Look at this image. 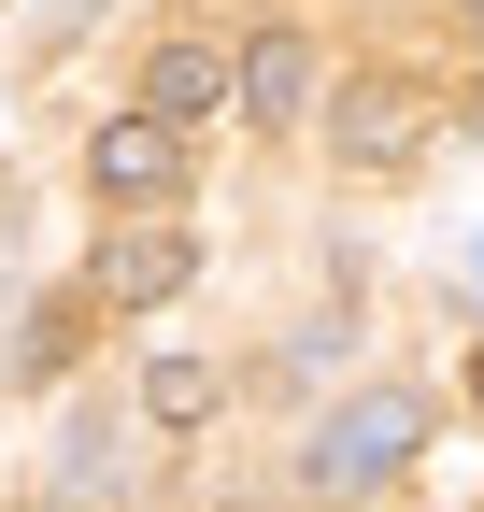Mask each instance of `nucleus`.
I'll return each instance as SVG.
<instances>
[{
	"instance_id": "39448f33",
	"label": "nucleus",
	"mask_w": 484,
	"mask_h": 512,
	"mask_svg": "<svg viewBox=\"0 0 484 512\" xmlns=\"http://www.w3.org/2000/svg\"><path fill=\"white\" fill-rule=\"evenodd\" d=\"M228 86H242V114H271V128H285L299 100H314V43H299V29H257V43H242V72H228Z\"/></svg>"
},
{
	"instance_id": "7ed1b4c3",
	"label": "nucleus",
	"mask_w": 484,
	"mask_h": 512,
	"mask_svg": "<svg viewBox=\"0 0 484 512\" xmlns=\"http://www.w3.org/2000/svg\"><path fill=\"white\" fill-rule=\"evenodd\" d=\"M328 128H342V157H356V171H399L413 143H428V86H399V72H356V86L328 100Z\"/></svg>"
},
{
	"instance_id": "f257e3e1",
	"label": "nucleus",
	"mask_w": 484,
	"mask_h": 512,
	"mask_svg": "<svg viewBox=\"0 0 484 512\" xmlns=\"http://www.w3.org/2000/svg\"><path fill=\"white\" fill-rule=\"evenodd\" d=\"M413 441H428V399H413V384H371V399H342L314 441H299V484L314 498H371V484L413 470Z\"/></svg>"
},
{
	"instance_id": "20e7f679",
	"label": "nucleus",
	"mask_w": 484,
	"mask_h": 512,
	"mask_svg": "<svg viewBox=\"0 0 484 512\" xmlns=\"http://www.w3.org/2000/svg\"><path fill=\"white\" fill-rule=\"evenodd\" d=\"M86 185H100V200H171V185H186V128H171V114H114L86 143Z\"/></svg>"
},
{
	"instance_id": "6e6552de",
	"label": "nucleus",
	"mask_w": 484,
	"mask_h": 512,
	"mask_svg": "<svg viewBox=\"0 0 484 512\" xmlns=\"http://www.w3.org/2000/svg\"><path fill=\"white\" fill-rule=\"evenodd\" d=\"M57 484H72V498H114V427H72V456H57Z\"/></svg>"
},
{
	"instance_id": "1a4fd4ad",
	"label": "nucleus",
	"mask_w": 484,
	"mask_h": 512,
	"mask_svg": "<svg viewBox=\"0 0 484 512\" xmlns=\"http://www.w3.org/2000/svg\"><path fill=\"white\" fill-rule=\"evenodd\" d=\"M72 342H86V328H72V313H57V299H43V313H29V328H15V370H57V356H72Z\"/></svg>"
},
{
	"instance_id": "9d476101",
	"label": "nucleus",
	"mask_w": 484,
	"mask_h": 512,
	"mask_svg": "<svg viewBox=\"0 0 484 512\" xmlns=\"http://www.w3.org/2000/svg\"><path fill=\"white\" fill-rule=\"evenodd\" d=\"M470 299H484V242H470Z\"/></svg>"
},
{
	"instance_id": "9b49d317",
	"label": "nucleus",
	"mask_w": 484,
	"mask_h": 512,
	"mask_svg": "<svg viewBox=\"0 0 484 512\" xmlns=\"http://www.w3.org/2000/svg\"><path fill=\"white\" fill-rule=\"evenodd\" d=\"M470 399H484V356H470Z\"/></svg>"
},
{
	"instance_id": "f03ea898",
	"label": "nucleus",
	"mask_w": 484,
	"mask_h": 512,
	"mask_svg": "<svg viewBox=\"0 0 484 512\" xmlns=\"http://www.w3.org/2000/svg\"><path fill=\"white\" fill-rule=\"evenodd\" d=\"M186 271H200L186 228H114V242L86 256V299H100V313H157V299H186Z\"/></svg>"
},
{
	"instance_id": "423d86ee",
	"label": "nucleus",
	"mask_w": 484,
	"mask_h": 512,
	"mask_svg": "<svg viewBox=\"0 0 484 512\" xmlns=\"http://www.w3.org/2000/svg\"><path fill=\"white\" fill-rule=\"evenodd\" d=\"M214 100H228V57H214V43H157V57H143V114H171V128H200Z\"/></svg>"
},
{
	"instance_id": "0eeeda50",
	"label": "nucleus",
	"mask_w": 484,
	"mask_h": 512,
	"mask_svg": "<svg viewBox=\"0 0 484 512\" xmlns=\"http://www.w3.org/2000/svg\"><path fill=\"white\" fill-rule=\"evenodd\" d=\"M143 413H157V427H200V413H214V370H200V356H157V370H143Z\"/></svg>"
}]
</instances>
